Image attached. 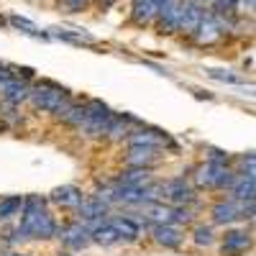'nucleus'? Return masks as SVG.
Masks as SVG:
<instances>
[{"label":"nucleus","instance_id":"10","mask_svg":"<svg viewBox=\"0 0 256 256\" xmlns=\"http://www.w3.org/2000/svg\"><path fill=\"white\" fill-rule=\"evenodd\" d=\"M128 144H141V146H174L172 138H169L164 131L159 128H138V131H131L128 134Z\"/></svg>","mask_w":256,"mask_h":256},{"label":"nucleus","instance_id":"7","mask_svg":"<svg viewBox=\"0 0 256 256\" xmlns=\"http://www.w3.org/2000/svg\"><path fill=\"white\" fill-rule=\"evenodd\" d=\"M59 238L64 241V246H70V248H84L90 241H92V228L80 220V223H70V226H64L62 233H59Z\"/></svg>","mask_w":256,"mask_h":256},{"label":"nucleus","instance_id":"4","mask_svg":"<svg viewBox=\"0 0 256 256\" xmlns=\"http://www.w3.org/2000/svg\"><path fill=\"white\" fill-rule=\"evenodd\" d=\"M110 120H113V113L108 105L100 100H90L88 102V118L80 126V131L84 136H105V128H108Z\"/></svg>","mask_w":256,"mask_h":256},{"label":"nucleus","instance_id":"12","mask_svg":"<svg viewBox=\"0 0 256 256\" xmlns=\"http://www.w3.org/2000/svg\"><path fill=\"white\" fill-rule=\"evenodd\" d=\"M162 198H166L172 205H187V202H192L195 192L184 184V180H172V182L162 184Z\"/></svg>","mask_w":256,"mask_h":256},{"label":"nucleus","instance_id":"18","mask_svg":"<svg viewBox=\"0 0 256 256\" xmlns=\"http://www.w3.org/2000/svg\"><path fill=\"white\" fill-rule=\"evenodd\" d=\"M230 195H233V198H238V200H246V202H254V200H256V180H251V177L244 174L241 180L233 182Z\"/></svg>","mask_w":256,"mask_h":256},{"label":"nucleus","instance_id":"22","mask_svg":"<svg viewBox=\"0 0 256 256\" xmlns=\"http://www.w3.org/2000/svg\"><path fill=\"white\" fill-rule=\"evenodd\" d=\"M8 24H10L13 28H18V31L28 34V36H44V34L38 31V26L34 24V20H28V18H20V16H10V18H8Z\"/></svg>","mask_w":256,"mask_h":256},{"label":"nucleus","instance_id":"20","mask_svg":"<svg viewBox=\"0 0 256 256\" xmlns=\"http://www.w3.org/2000/svg\"><path fill=\"white\" fill-rule=\"evenodd\" d=\"M24 205H26V200L20 198V195L0 200V220H10V218L20 216V212H24Z\"/></svg>","mask_w":256,"mask_h":256},{"label":"nucleus","instance_id":"6","mask_svg":"<svg viewBox=\"0 0 256 256\" xmlns=\"http://www.w3.org/2000/svg\"><path fill=\"white\" fill-rule=\"evenodd\" d=\"M248 210H254V205L246 202V200H238V198L223 200V202H218L216 208H212V220L216 223H233V220L244 218Z\"/></svg>","mask_w":256,"mask_h":256},{"label":"nucleus","instance_id":"23","mask_svg":"<svg viewBox=\"0 0 256 256\" xmlns=\"http://www.w3.org/2000/svg\"><path fill=\"white\" fill-rule=\"evenodd\" d=\"M212 80H218V82H228V84H246V80L241 74H233V72H223V70H210L208 72Z\"/></svg>","mask_w":256,"mask_h":256},{"label":"nucleus","instance_id":"5","mask_svg":"<svg viewBox=\"0 0 256 256\" xmlns=\"http://www.w3.org/2000/svg\"><path fill=\"white\" fill-rule=\"evenodd\" d=\"M236 177L218 162H208L202 166H198L195 172V184L198 187H233Z\"/></svg>","mask_w":256,"mask_h":256},{"label":"nucleus","instance_id":"25","mask_svg":"<svg viewBox=\"0 0 256 256\" xmlns=\"http://www.w3.org/2000/svg\"><path fill=\"white\" fill-rule=\"evenodd\" d=\"M62 3H64V8H67V10H82L84 6H88L90 3V0H62Z\"/></svg>","mask_w":256,"mask_h":256},{"label":"nucleus","instance_id":"13","mask_svg":"<svg viewBox=\"0 0 256 256\" xmlns=\"http://www.w3.org/2000/svg\"><path fill=\"white\" fill-rule=\"evenodd\" d=\"M251 246V236L246 230H228L226 236H223V256H241L246 254V248Z\"/></svg>","mask_w":256,"mask_h":256},{"label":"nucleus","instance_id":"26","mask_svg":"<svg viewBox=\"0 0 256 256\" xmlns=\"http://www.w3.org/2000/svg\"><path fill=\"white\" fill-rule=\"evenodd\" d=\"M118 0H98V8H102V10H108L110 6H116Z\"/></svg>","mask_w":256,"mask_h":256},{"label":"nucleus","instance_id":"27","mask_svg":"<svg viewBox=\"0 0 256 256\" xmlns=\"http://www.w3.org/2000/svg\"><path fill=\"white\" fill-rule=\"evenodd\" d=\"M0 26H6V18L3 16H0Z\"/></svg>","mask_w":256,"mask_h":256},{"label":"nucleus","instance_id":"11","mask_svg":"<svg viewBox=\"0 0 256 256\" xmlns=\"http://www.w3.org/2000/svg\"><path fill=\"white\" fill-rule=\"evenodd\" d=\"M159 10H162V0H134L131 18H134V24H138V26H148V24L156 20Z\"/></svg>","mask_w":256,"mask_h":256},{"label":"nucleus","instance_id":"21","mask_svg":"<svg viewBox=\"0 0 256 256\" xmlns=\"http://www.w3.org/2000/svg\"><path fill=\"white\" fill-rule=\"evenodd\" d=\"M110 223L118 228V233H120V238L123 241H136L138 238V233H141V226L136 223V220H131V218H110Z\"/></svg>","mask_w":256,"mask_h":256},{"label":"nucleus","instance_id":"2","mask_svg":"<svg viewBox=\"0 0 256 256\" xmlns=\"http://www.w3.org/2000/svg\"><path fill=\"white\" fill-rule=\"evenodd\" d=\"M28 100H31V105H34L36 110H46V113L59 116L70 105V92L64 90V88H59V84H54V82L41 80L36 88L31 90Z\"/></svg>","mask_w":256,"mask_h":256},{"label":"nucleus","instance_id":"15","mask_svg":"<svg viewBox=\"0 0 256 256\" xmlns=\"http://www.w3.org/2000/svg\"><path fill=\"white\" fill-rule=\"evenodd\" d=\"M52 200L62 208H80L82 205V192L74 184H64V187H56L52 192Z\"/></svg>","mask_w":256,"mask_h":256},{"label":"nucleus","instance_id":"19","mask_svg":"<svg viewBox=\"0 0 256 256\" xmlns=\"http://www.w3.org/2000/svg\"><path fill=\"white\" fill-rule=\"evenodd\" d=\"M84 118H88V105H74V102H70L67 108L59 113V120H62V123L74 126V128H80V126L84 123Z\"/></svg>","mask_w":256,"mask_h":256},{"label":"nucleus","instance_id":"29","mask_svg":"<svg viewBox=\"0 0 256 256\" xmlns=\"http://www.w3.org/2000/svg\"><path fill=\"white\" fill-rule=\"evenodd\" d=\"M59 256H70V254H59Z\"/></svg>","mask_w":256,"mask_h":256},{"label":"nucleus","instance_id":"1","mask_svg":"<svg viewBox=\"0 0 256 256\" xmlns=\"http://www.w3.org/2000/svg\"><path fill=\"white\" fill-rule=\"evenodd\" d=\"M18 236L20 238H52L56 233V223L46 210V200L41 195H31L26 198L24 205V216H20V226H18Z\"/></svg>","mask_w":256,"mask_h":256},{"label":"nucleus","instance_id":"16","mask_svg":"<svg viewBox=\"0 0 256 256\" xmlns=\"http://www.w3.org/2000/svg\"><path fill=\"white\" fill-rule=\"evenodd\" d=\"M148 182H152V177H148V169H141V166H131L128 172H123V174L116 180L118 187H144V184H148Z\"/></svg>","mask_w":256,"mask_h":256},{"label":"nucleus","instance_id":"3","mask_svg":"<svg viewBox=\"0 0 256 256\" xmlns=\"http://www.w3.org/2000/svg\"><path fill=\"white\" fill-rule=\"evenodd\" d=\"M144 218L152 220L154 226L159 223H190L192 216L190 210L182 208V205H164V202H146L144 205Z\"/></svg>","mask_w":256,"mask_h":256},{"label":"nucleus","instance_id":"28","mask_svg":"<svg viewBox=\"0 0 256 256\" xmlns=\"http://www.w3.org/2000/svg\"><path fill=\"white\" fill-rule=\"evenodd\" d=\"M3 256H24V254H3Z\"/></svg>","mask_w":256,"mask_h":256},{"label":"nucleus","instance_id":"14","mask_svg":"<svg viewBox=\"0 0 256 256\" xmlns=\"http://www.w3.org/2000/svg\"><path fill=\"white\" fill-rule=\"evenodd\" d=\"M152 236H154V241L159 244V246H164V248H177L180 244H182V230L174 226V223H159V226H154L152 228Z\"/></svg>","mask_w":256,"mask_h":256},{"label":"nucleus","instance_id":"9","mask_svg":"<svg viewBox=\"0 0 256 256\" xmlns=\"http://www.w3.org/2000/svg\"><path fill=\"white\" fill-rule=\"evenodd\" d=\"M159 159V148L156 146H141V144H131L126 154V164L128 166H141V169H148L152 164H156Z\"/></svg>","mask_w":256,"mask_h":256},{"label":"nucleus","instance_id":"17","mask_svg":"<svg viewBox=\"0 0 256 256\" xmlns=\"http://www.w3.org/2000/svg\"><path fill=\"white\" fill-rule=\"evenodd\" d=\"M92 241H95V244H102V246H113V244H120L123 238H120L118 228L108 220V223H100V226L92 230Z\"/></svg>","mask_w":256,"mask_h":256},{"label":"nucleus","instance_id":"24","mask_svg":"<svg viewBox=\"0 0 256 256\" xmlns=\"http://www.w3.org/2000/svg\"><path fill=\"white\" fill-rule=\"evenodd\" d=\"M195 244H198V246H210V244H212V230L205 228V226L195 228Z\"/></svg>","mask_w":256,"mask_h":256},{"label":"nucleus","instance_id":"8","mask_svg":"<svg viewBox=\"0 0 256 256\" xmlns=\"http://www.w3.org/2000/svg\"><path fill=\"white\" fill-rule=\"evenodd\" d=\"M0 95H3V100H6V102H10V105H18V102L28 100V95H31V88L26 84V80H20V77L10 74L6 82H0Z\"/></svg>","mask_w":256,"mask_h":256}]
</instances>
